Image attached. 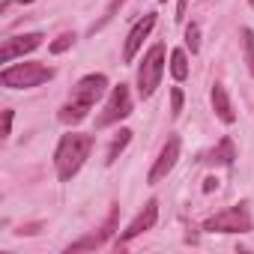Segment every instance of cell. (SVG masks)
I'll use <instances>...</instances> for the list:
<instances>
[{"label":"cell","mask_w":254,"mask_h":254,"mask_svg":"<svg viewBox=\"0 0 254 254\" xmlns=\"http://www.w3.org/2000/svg\"><path fill=\"white\" fill-rule=\"evenodd\" d=\"M93 144H96L93 135H78V132L60 138L57 153H54V165H57V177H60L63 183H69V180L84 168V162L90 159Z\"/></svg>","instance_id":"cell-1"},{"label":"cell","mask_w":254,"mask_h":254,"mask_svg":"<svg viewBox=\"0 0 254 254\" xmlns=\"http://www.w3.org/2000/svg\"><path fill=\"white\" fill-rule=\"evenodd\" d=\"M51 78H54V69L42 66V63H15V66H6L0 72V84L9 90H30V87H39Z\"/></svg>","instance_id":"cell-2"},{"label":"cell","mask_w":254,"mask_h":254,"mask_svg":"<svg viewBox=\"0 0 254 254\" xmlns=\"http://www.w3.org/2000/svg\"><path fill=\"white\" fill-rule=\"evenodd\" d=\"M162 72H165V45L156 42L147 51V57H144V63L138 69V93H141V99H150L156 93V87L162 84Z\"/></svg>","instance_id":"cell-3"},{"label":"cell","mask_w":254,"mask_h":254,"mask_svg":"<svg viewBox=\"0 0 254 254\" xmlns=\"http://www.w3.org/2000/svg\"><path fill=\"white\" fill-rule=\"evenodd\" d=\"M203 230H209V233H248L251 230L248 206L245 203H236V206H227V209L215 212L212 218L203 221Z\"/></svg>","instance_id":"cell-4"},{"label":"cell","mask_w":254,"mask_h":254,"mask_svg":"<svg viewBox=\"0 0 254 254\" xmlns=\"http://www.w3.org/2000/svg\"><path fill=\"white\" fill-rule=\"evenodd\" d=\"M129 114H132L129 87L120 84V87L111 90V96H108V102H105V111L96 117V129H105V126H111V123H120L123 117H129Z\"/></svg>","instance_id":"cell-5"},{"label":"cell","mask_w":254,"mask_h":254,"mask_svg":"<svg viewBox=\"0 0 254 254\" xmlns=\"http://www.w3.org/2000/svg\"><path fill=\"white\" fill-rule=\"evenodd\" d=\"M42 33H24V36H9L3 39V45H0V60L3 63H12L15 57H24L30 51H36L42 45Z\"/></svg>","instance_id":"cell-6"},{"label":"cell","mask_w":254,"mask_h":254,"mask_svg":"<svg viewBox=\"0 0 254 254\" xmlns=\"http://www.w3.org/2000/svg\"><path fill=\"white\" fill-rule=\"evenodd\" d=\"M108 90V78L105 75H84L75 87H72V99L75 102H84V105H96Z\"/></svg>","instance_id":"cell-7"},{"label":"cell","mask_w":254,"mask_h":254,"mask_svg":"<svg viewBox=\"0 0 254 254\" xmlns=\"http://www.w3.org/2000/svg\"><path fill=\"white\" fill-rule=\"evenodd\" d=\"M177 159H180V138H177V135H171V138H168V144L162 147V153H159V159H156L153 171L147 174V183H153V186H156L159 180H165V177L174 171Z\"/></svg>","instance_id":"cell-8"},{"label":"cell","mask_w":254,"mask_h":254,"mask_svg":"<svg viewBox=\"0 0 254 254\" xmlns=\"http://www.w3.org/2000/svg\"><path fill=\"white\" fill-rule=\"evenodd\" d=\"M153 27H156V15L147 12V15L129 30V36H126V45H123V60H126V63H132V60H135V54L141 51V45H144V39L150 36Z\"/></svg>","instance_id":"cell-9"},{"label":"cell","mask_w":254,"mask_h":254,"mask_svg":"<svg viewBox=\"0 0 254 254\" xmlns=\"http://www.w3.org/2000/svg\"><path fill=\"white\" fill-rule=\"evenodd\" d=\"M156 218H159V203H156V200H147V206H144L132 221H129V227L120 233V242H129V239L141 236L144 230H150V227L156 224Z\"/></svg>","instance_id":"cell-10"},{"label":"cell","mask_w":254,"mask_h":254,"mask_svg":"<svg viewBox=\"0 0 254 254\" xmlns=\"http://www.w3.org/2000/svg\"><path fill=\"white\" fill-rule=\"evenodd\" d=\"M212 111H215V117H218L221 123H227V126L236 120L233 105H230V96H227V90H224L221 84H215V87H212Z\"/></svg>","instance_id":"cell-11"},{"label":"cell","mask_w":254,"mask_h":254,"mask_svg":"<svg viewBox=\"0 0 254 254\" xmlns=\"http://www.w3.org/2000/svg\"><path fill=\"white\" fill-rule=\"evenodd\" d=\"M233 159H236L233 141H230V138H221V141L215 144V150H212L203 162H209V165H221V168H230V165H233Z\"/></svg>","instance_id":"cell-12"},{"label":"cell","mask_w":254,"mask_h":254,"mask_svg":"<svg viewBox=\"0 0 254 254\" xmlns=\"http://www.w3.org/2000/svg\"><path fill=\"white\" fill-rule=\"evenodd\" d=\"M114 233V215L105 221V227L99 230V233H93V236H87V239H81V242H75V245H69V254L72 251H87V248H102L105 245V239Z\"/></svg>","instance_id":"cell-13"},{"label":"cell","mask_w":254,"mask_h":254,"mask_svg":"<svg viewBox=\"0 0 254 254\" xmlns=\"http://www.w3.org/2000/svg\"><path fill=\"white\" fill-rule=\"evenodd\" d=\"M87 114H90V105H84V102H66L63 108H60V123H66V126H75V123H81V120H87Z\"/></svg>","instance_id":"cell-14"},{"label":"cell","mask_w":254,"mask_h":254,"mask_svg":"<svg viewBox=\"0 0 254 254\" xmlns=\"http://www.w3.org/2000/svg\"><path fill=\"white\" fill-rule=\"evenodd\" d=\"M129 141H132V132L129 129H120V135L111 141V147H108V156H105V165H114L117 162V156L126 150V147H129Z\"/></svg>","instance_id":"cell-15"},{"label":"cell","mask_w":254,"mask_h":254,"mask_svg":"<svg viewBox=\"0 0 254 254\" xmlns=\"http://www.w3.org/2000/svg\"><path fill=\"white\" fill-rule=\"evenodd\" d=\"M171 75L177 81H186L189 78V60H186V51H171Z\"/></svg>","instance_id":"cell-16"},{"label":"cell","mask_w":254,"mask_h":254,"mask_svg":"<svg viewBox=\"0 0 254 254\" xmlns=\"http://www.w3.org/2000/svg\"><path fill=\"white\" fill-rule=\"evenodd\" d=\"M242 51H245L248 72L254 75V30H251V27H242Z\"/></svg>","instance_id":"cell-17"},{"label":"cell","mask_w":254,"mask_h":254,"mask_svg":"<svg viewBox=\"0 0 254 254\" xmlns=\"http://www.w3.org/2000/svg\"><path fill=\"white\" fill-rule=\"evenodd\" d=\"M186 45L191 48V54H197V51H200V27H197L194 21L186 27Z\"/></svg>","instance_id":"cell-18"},{"label":"cell","mask_w":254,"mask_h":254,"mask_svg":"<svg viewBox=\"0 0 254 254\" xmlns=\"http://www.w3.org/2000/svg\"><path fill=\"white\" fill-rule=\"evenodd\" d=\"M72 42H75V33H63V36H57V39L48 45V51H51V54H63V51L72 48Z\"/></svg>","instance_id":"cell-19"},{"label":"cell","mask_w":254,"mask_h":254,"mask_svg":"<svg viewBox=\"0 0 254 254\" xmlns=\"http://www.w3.org/2000/svg\"><path fill=\"white\" fill-rule=\"evenodd\" d=\"M183 102H186V99H183V90L174 87V90H171V114H174V117L183 114Z\"/></svg>","instance_id":"cell-20"},{"label":"cell","mask_w":254,"mask_h":254,"mask_svg":"<svg viewBox=\"0 0 254 254\" xmlns=\"http://www.w3.org/2000/svg\"><path fill=\"white\" fill-rule=\"evenodd\" d=\"M123 3H126V0H111V6H108V12H105V18H102V24H105V21H111V18L117 15V9H120Z\"/></svg>","instance_id":"cell-21"},{"label":"cell","mask_w":254,"mask_h":254,"mask_svg":"<svg viewBox=\"0 0 254 254\" xmlns=\"http://www.w3.org/2000/svg\"><path fill=\"white\" fill-rule=\"evenodd\" d=\"M12 135V111H3V138Z\"/></svg>","instance_id":"cell-22"},{"label":"cell","mask_w":254,"mask_h":254,"mask_svg":"<svg viewBox=\"0 0 254 254\" xmlns=\"http://www.w3.org/2000/svg\"><path fill=\"white\" fill-rule=\"evenodd\" d=\"M215 189H218V180L215 177H206L203 180V191H215Z\"/></svg>","instance_id":"cell-23"},{"label":"cell","mask_w":254,"mask_h":254,"mask_svg":"<svg viewBox=\"0 0 254 254\" xmlns=\"http://www.w3.org/2000/svg\"><path fill=\"white\" fill-rule=\"evenodd\" d=\"M15 3H33V0H15Z\"/></svg>","instance_id":"cell-24"},{"label":"cell","mask_w":254,"mask_h":254,"mask_svg":"<svg viewBox=\"0 0 254 254\" xmlns=\"http://www.w3.org/2000/svg\"><path fill=\"white\" fill-rule=\"evenodd\" d=\"M248 3H251V6H254V0H248Z\"/></svg>","instance_id":"cell-25"},{"label":"cell","mask_w":254,"mask_h":254,"mask_svg":"<svg viewBox=\"0 0 254 254\" xmlns=\"http://www.w3.org/2000/svg\"><path fill=\"white\" fill-rule=\"evenodd\" d=\"M162 3H168V0H162Z\"/></svg>","instance_id":"cell-26"}]
</instances>
